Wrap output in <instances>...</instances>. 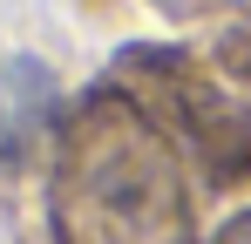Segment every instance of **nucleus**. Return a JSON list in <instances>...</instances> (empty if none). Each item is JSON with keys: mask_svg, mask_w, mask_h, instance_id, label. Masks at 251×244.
Instances as JSON below:
<instances>
[{"mask_svg": "<svg viewBox=\"0 0 251 244\" xmlns=\"http://www.w3.org/2000/svg\"><path fill=\"white\" fill-rule=\"evenodd\" d=\"M61 244H190L183 183L150 122L123 102H95L54 163Z\"/></svg>", "mask_w": 251, "mask_h": 244, "instance_id": "nucleus-1", "label": "nucleus"}, {"mask_svg": "<svg viewBox=\"0 0 251 244\" xmlns=\"http://www.w3.org/2000/svg\"><path fill=\"white\" fill-rule=\"evenodd\" d=\"M54 116V75L27 54H0V156H27Z\"/></svg>", "mask_w": 251, "mask_h": 244, "instance_id": "nucleus-2", "label": "nucleus"}, {"mask_svg": "<svg viewBox=\"0 0 251 244\" xmlns=\"http://www.w3.org/2000/svg\"><path fill=\"white\" fill-rule=\"evenodd\" d=\"M217 244H251V210H245V217H238V224H231V231H224Z\"/></svg>", "mask_w": 251, "mask_h": 244, "instance_id": "nucleus-3", "label": "nucleus"}]
</instances>
